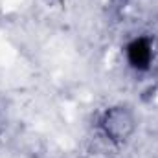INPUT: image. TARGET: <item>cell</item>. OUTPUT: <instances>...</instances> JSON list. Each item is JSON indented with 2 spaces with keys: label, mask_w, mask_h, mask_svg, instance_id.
<instances>
[{
  "label": "cell",
  "mask_w": 158,
  "mask_h": 158,
  "mask_svg": "<svg viewBox=\"0 0 158 158\" xmlns=\"http://www.w3.org/2000/svg\"><path fill=\"white\" fill-rule=\"evenodd\" d=\"M127 57H129V63L134 68L145 70L151 63V44H149V40L147 39L132 40L127 48Z\"/></svg>",
  "instance_id": "2"
},
{
  "label": "cell",
  "mask_w": 158,
  "mask_h": 158,
  "mask_svg": "<svg viewBox=\"0 0 158 158\" xmlns=\"http://www.w3.org/2000/svg\"><path fill=\"white\" fill-rule=\"evenodd\" d=\"M103 127H105L107 134L112 136L114 140H123L132 131V119L125 110L118 109V110H112L107 114Z\"/></svg>",
  "instance_id": "1"
}]
</instances>
